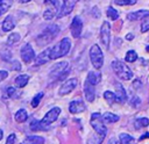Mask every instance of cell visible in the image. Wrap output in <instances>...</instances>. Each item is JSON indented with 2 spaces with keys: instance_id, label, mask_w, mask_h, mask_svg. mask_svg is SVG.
Listing matches in <instances>:
<instances>
[{
  "instance_id": "cell-44",
  "label": "cell",
  "mask_w": 149,
  "mask_h": 144,
  "mask_svg": "<svg viewBox=\"0 0 149 144\" xmlns=\"http://www.w3.org/2000/svg\"><path fill=\"white\" fill-rule=\"evenodd\" d=\"M30 0H19V2L20 3H27V2H29Z\"/></svg>"
},
{
  "instance_id": "cell-9",
  "label": "cell",
  "mask_w": 149,
  "mask_h": 144,
  "mask_svg": "<svg viewBox=\"0 0 149 144\" xmlns=\"http://www.w3.org/2000/svg\"><path fill=\"white\" fill-rule=\"evenodd\" d=\"M20 55H21L22 60H23L24 63H27V64L35 59V52H34V49H33V46H31L29 43L24 44V45L21 48Z\"/></svg>"
},
{
  "instance_id": "cell-1",
  "label": "cell",
  "mask_w": 149,
  "mask_h": 144,
  "mask_svg": "<svg viewBox=\"0 0 149 144\" xmlns=\"http://www.w3.org/2000/svg\"><path fill=\"white\" fill-rule=\"evenodd\" d=\"M71 48V43L69 38H63L61 39L52 49H50V59H57L61 57H64L65 55L69 53Z\"/></svg>"
},
{
  "instance_id": "cell-41",
  "label": "cell",
  "mask_w": 149,
  "mask_h": 144,
  "mask_svg": "<svg viewBox=\"0 0 149 144\" xmlns=\"http://www.w3.org/2000/svg\"><path fill=\"white\" fill-rule=\"evenodd\" d=\"M108 144H120V142H119V141H116L115 138H111V139H109V142H108Z\"/></svg>"
},
{
  "instance_id": "cell-25",
  "label": "cell",
  "mask_w": 149,
  "mask_h": 144,
  "mask_svg": "<svg viewBox=\"0 0 149 144\" xmlns=\"http://www.w3.org/2000/svg\"><path fill=\"white\" fill-rule=\"evenodd\" d=\"M119 142L120 144H134V137L128 134H120L119 135Z\"/></svg>"
},
{
  "instance_id": "cell-45",
  "label": "cell",
  "mask_w": 149,
  "mask_h": 144,
  "mask_svg": "<svg viewBox=\"0 0 149 144\" xmlns=\"http://www.w3.org/2000/svg\"><path fill=\"white\" fill-rule=\"evenodd\" d=\"M2 136H3V134H2V130H0V139L2 138Z\"/></svg>"
},
{
  "instance_id": "cell-6",
  "label": "cell",
  "mask_w": 149,
  "mask_h": 144,
  "mask_svg": "<svg viewBox=\"0 0 149 144\" xmlns=\"http://www.w3.org/2000/svg\"><path fill=\"white\" fill-rule=\"evenodd\" d=\"M68 62H59L57 63L56 65L52 66V70L50 72V77L51 78H56L57 80H63L68 73H69V70H68Z\"/></svg>"
},
{
  "instance_id": "cell-37",
  "label": "cell",
  "mask_w": 149,
  "mask_h": 144,
  "mask_svg": "<svg viewBox=\"0 0 149 144\" xmlns=\"http://www.w3.org/2000/svg\"><path fill=\"white\" fill-rule=\"evenodd\" d=\"M15 139H16V136H15L14 134H10V135L7 137L6 144H14V143H15Z\"/></svg>"
},
{
  "instance_id": "cell-35",
  "label": "cell",
  "mask_w": 149,
  "mask_h": 144,
  "mask_svg": "<svg viewBox=\"0 0 149 144\" xmlns=\"http://www.w3.org/2000/svg\"><path fill=\"white\" fill-rule=\"evenodd\" d=\"M30 129L34 130V131H37V130H41L42 127L40 124V121H36V120H33L31 123H30Z\"/></svg>"
},
{
  "instance_id": "cell-26",
  "label": "cell",
  "mask_w": 149,
  "mask_h": 144,
  "mask_svg": "<svg viewBox=\"0 0 149 144\" xmlns=\"http://www.w3.org/2000/svg\"><path fill=\"white\" fill-rule=\"evenodd\" d=\"M149 125V120L147 117H141V118H137L135 120L134 122V127L135 129H141L143 127H148Z\"/></svg>"
},
{
  "instance_id": "cell-33",
  "label": "cell",
  "mask_w": 149,
  "mask_h": 144,
  "mask_svg": "<svg viewBox=\"0 0 149 144\" xmlns=\"http://www.w3.org/2000/svg\"><path fill=\"white\" fill-rule=\"evenodd\" d=\"M56 14H57V13H56L55 10H52V9H45V12H44V14H43V17H44L45 20H51V19L55 17Z\"/></svg>"
},
{
  "instance_id": "cell-4",
  "label": "cell",
  "mask_w": 149,
  "mask_h": 144,
  "mask_svg": "<svg viewBox=\"0 0 149 144\" xmlns=\"http://www.w3.org/2000/svg\"><path fill=\"white\" fill-rule=\"evenodd\" d=\"M90 58H91V63L93 65V67H95L97 70L101 69L104 65V55L101 49L99 48L98 44H93L90 48Z\"/></svg>"
},
{
  "instance_id": "cell-28",
  "label": "cell",
  "mask_w": 149,
  "mask_h": 144,
  "mask_svg": "<svg viewBox=\"0 0 149 144\" xmlns=\"http://www.w3.org/2000/svg\"><path fill=\"white\" fill-rule=\"evenodd\" d=\"M20 38H21L20 34H17V33H12V34L8 36V38H7V44H8V45H13V44L17 43V42L20 41Z\"/></svg>"
},
{
  "instance_id": "cell-30",
  "label": "cell",
  "mask_w": 149,
  "mask_h": 144,
  "mask_svg": "<svg viewBox=\"0 0 149 144\" xmlns=\"http://www.w3.org/2000/svg\"><path fill=\"white\" fill-rule=\"evenodd\" d=\"M106 14H107V16H108L112 21H115V20L119 17V12H118V10H115L113 7H108V8H107Z\"/></svg>"
},
{
  "instance_id": "cell-12",
  "label": "cell",
  "mask_w": 149,
  "mask_h": 144,
  "mask_svg": "<svg viewBox=\"0 0 149 144\" xmlns=\"http://www.w3.org/2000/svg\"><path fill=\"white\" fill-rule=\"evenodd\" d=\"M74 5H76V0H64L63 6H62V8L59 9V12L57 14V17L69 15L72 12V9L74 8Z\"/></svg>"
},
{
  "instance_id": "cell-10",
  "label": "cell",
  "mask_w": 149,
  "mask_h": 144,
  "mask_svg": "<svg viewBox=\"0 0 149 144\" xmlns=\"http://www.w3.org/2000/svg\"><path fill=\"white\" fill-rule=\"evenodd\" d=\"M78 85V80L76 78H71L69 80H66L61 87H59V91H58V94L59 95H66L69 93H71Z\"/></svg>"
},
{
  "instance_id": "cell-17",
  "label": "cell",
  "mask_w": 149,
  "mask_h": 144,
  "mask_svg": "<svg viewBox=\"0 0 149 144\" xmlns=\"http://www.w3.org/2000/svg\"><path fill=\"white\" fill-rule=\"evenodd\" d=\"M149 16V10H146V9H142V10H136V12H132L127 15V19L130 20V21H136V20H140V19H144Z\"/></svg>"
},
{
  "instance_id": "cell-42",
  "label": "cell",
  "mask_w": 149,
  "mask_h": 144,
  "mask_svg": "<svg viewBox=\"0 0 149 144\" xmlns=\"http://www.w3.org/2000/svg\"><path fill=\"white\" fill-rule=\"evenodd\" d=\"M126 38H127L128 41H132V39L134 38V35H133V34H127V35H126Z\"/></svg>"
},
{
  "instance_id": "cell-19",
  "label": "cell",
  "mask_w": 149,
  "mask_h": 144,
  "mask_svg": "<svg viewBox=\"0 0 149 144\" xmlns=\"http://www.w3.org/2000/svg\"><path fill=\"white\" fill-rule=\"evenodd\" d=\"M14 27H15L14 20H13V17H12L10 15H8V16L3 20V22H2V30H3V31H10V30L14 29Z\"/></svg>"
},
{
  "instance_id": "cell-27",
  "label": "cell",
  "mask_w": 149,
  "mask_h": 144,
  "mask_svg": "<svg viewBox=\"0 0 149 144\" xmlns=\"http://www.w3.org/2000/svg\"><path fill=\"white\" fill-rule=\"evenodd\" d=\"M12 1L13 0H0V15L9 9V7L12 6Z\"/></svg>"
},
{
  "instance_id": "cell-11",
  "label": "cell",
  "mask_w": 149,
  "mask_h": 144,
  "mask_svg": "<svg viewBox=\"0 0 149 144\" xmlns=\"http://www.w3.org/2000/svg\"><path fill=\"white\" fill-rule=\"evenodd\" d=\"M71 35L74 37V38H78L81 34V30H83V21L80 20L79 16H76L72 22H71Z\"/></svg>"
},
{
  "instance_id": "cell-20",
  "label": "cell",
  "mask_w": 149,
  "mask_h": 144,
  "mask_svg": "<svg viewBox=\"0 0 149 144\" xmlns=\"http://www.w3.org/2000/svg\"><path fill=\"white\" fill-rule=\"evenodd\" d=\"M63 2H64V0H44V3L45 5H50L52 7V10H55L57 14H58L59 9L62 8Z\"/></svg>"
},
{
  "instance_id": "cell-34",
  "label": "cell",
  "mask_w": 149,
  "mask_h": 144,
  "mask_svg": "<svg viewBox=\"0 0 149 144\" xmlns=\"http://www.w3.org/2000/svg\"><path fill=\"white\" fill-rule=\"evenodd\" d=\"M148 30H149V16L144 17V20L141 23V31L142 33H146Z\"/></svg>"
},
{
  "instance_id": "cell-13",
  "label": "cell",
  "mask_w": 149,
  "mask_h": 144,
  "mask_svg": "<svg viewBox=\"0 0 149 144\" xmlns=\"http://www.w3.org/2000/svg\"><path fill=\"white\" fill-rule=\"evenodd\" d=\"M115 102L118 103H123L127 99V94H126V91L123 88V86L120 84V82H115Z\"/></svg>"
},
{
  "instance_id": "cell-7",
  "label": "cell",
  "mask_w": 149,
  "mask_h": 144,
  "mask_svg": "<svg viewBox=\"0 0 149 144\" xmlns=\"http://www.w3.org/2000/svg\"><path fill=\"white\" fill-rule=\"evenodd\" d=\"M59 114H61V108H59V107H54V108H51V109L44 115V117L40 121V124H41L42 129H45V128L49 127L51 123H54V122L58 118Z\"/></svg>"
},
{
  "instance_id": "cell-18",
  "label": "cell",
  "mask_w": 149,
  "mask_h": 144,
  "mask_svg": "<svg viewBox=\"0 0 149 144\" xmlns=\"http://www.w3.org/2000/svg\"><path fill=\"white\" fill-rule=\"evenodd\" d=\"M90 84H92L93 86L94 85H97V84H99L100 82V80H101V74H100V72H98V71H90L88 72V74H87V79H86Z\"/></svg>"
},
{
  "instance_id": "cell-39",
  "label": "cell",
  "mask_w": 149,
  "mask_h": 144,
  "mask_svg": "<svg viewBox=\"0 0 149 144\" xmlns=\"http://www.w3.org/2000/svg\"><path fill=\"white\" fill-rule=\"evenodd\" d=\"M8 77V72L7 71H0V81H2L3 79H6Z\"/></svg>"
},
{
  "instance_id": "cell-23",
  "label": "cell",
  "mask_w": 149,
  "mask_h": 144,
  "mask_svg": "<svg viewBox=\"0 0 149 144\" xmlns=\"http://www.w3.org/2000/svg\"><path fill=\"white\" fill-rule=\"evenodd\" d=\"M23 144H44V138L41 136H28Z\"/></svg>"
},
{
  "instance_id": "cell-32",
  "label": "cell",
  "mask_w": 149,
  "mask_h": 144,
  "mask_svg": "<svg viewBox=\"0 0 149 144\" xmlns=\"http://www.w3.org/2000/svg\"><path fill=\"white\" fill-rule=\"evenodd\" d=\"M43 92H40V93H37L34 98H33V100H31V107L33 108H36L37 106H38V103H40V101L42 100V98H43Z\"/></svg>"
},
{
  "instance_id": "cell-24",
  "label": "cell",
  "mask_w": 149,
  "mask_h": 144,
  "mask_svg": "<svg viewBox=\"0 0 149 144\" xmlns=\"http://www.w3.org/2000/svg\"><path fill=\"white\" fill-rule=\"evenodd\" d=\"M14 118H15V121H16L17 123H23V122L28 118V114H27V111H26L24 109H19V110L15 113Z\"/></svg>"
},
{
  "instance_id": "cell-47",
  "label": "cell",
  "mask_w": 149,
  "mask_h": 144,
  "mask_svg": "<svg viewBox=\"0 0 149 144\" xmlns=\"http://www.w3.org/2000/svg\"><path fill=\"white\" fill-rule=\"evenodd\" d=\"M22 144H23V143H22Z\"/></svg>"
},
{
  "instance_id": "cell-16",
  "label": "cell",
  "mask_w": 149,
  "mask_h": 144,
  "mask_svg": "<svg viewBox=\"0 0 149 144\" xmlns=\"http://www.w3.org/2000/svg\"><path fill=\"white\" fill-rule=\"evenodd\" d=\"M48 60H50V49H45L40 55H37V57H35V64L36 65H43Z\"/></svg>"
},
{
  "instance_id": "cell-38",
  "label": "cell",
  "mask_w": 149,
  "mask_h": 144,
  "mask_svg": "<svg viewBox=\"0 0 149 144\" xmlns=\"http://www.w3.org/2000/svg\"><path fill=\"white\" fill-rule=\"evenodd\" d=\"M7 94H8V96L13 98L14 94H15V88H14V87H8V88H7Z\"/></svg>"
},
{
  "instance_id": "cell-5",
  "label": "cell",
  "mask_w": 149,
  "mask_h": 144,
  "mask_svg": "<svg viewBox=\"0 0 149 144\" xmlns=\"http://www.w3.org/2000/svg\"><path fill=\"white\" fill-rule=\"evenodd\" d=\"M91 125L93 127V129L95 130V132L98 134V136L104 139L105 136H106V134H107V128L102 123L101 114H99V113H93L92 114V116H91Z\"/></svg>"
},
{
  "instance_id": "cell-46",
  "label": "cell",
  "mask_w": 149,
  "mask_h": 144,
  "mask_svg": "<svg viewBox=\"0 0 149 144\" xmlns=\"http://www.w3.org/2000/svg\"><path fill=\"white\" fill-rule=\"evenodd\" d=\"M147 51H148V52H149V45H148V46H147Z\"/></svg>"
},
{
  "instance_id": "cell-3",
  "label": "cell",
  "mask_w": 149,
  "mask_h": 144,
  "mask_svg": "<svg viewBox=\"0 0 149 144\" xmlns=\"http://www.w3.org/2000/svg\"><path fill=\"white\" fill-rule=\"evenodd\" d=\"M112 69L114 71V73L123 79V80H130L133 78V72L130 71V69L121 60H113L112 62Z\"/></svg>"
},
{
  "instance_id": "cell-36",
  "label": "cell",
  "mask_w": 149,
  "mask_h": 144,
  "mask_svg": "<svg viewBox=\"0 0 149 144\" xmlns=\"http://www.w3.org/2000/svg\"><path fill=\"white\" fill-rule=\"evenodd\" d=\"M114 2L119 6H125V5H134L136 0H115Z\"/></svg>"
},
{
  "instance_id": "cell-14",
  "label": "cell",
  "mask_w": 149,
  "mask_h": 144,
  "mask_svg": "<svg viewBox=\"0 0 149 144\" xmlns=\"http://www.w3.org/2000/svg\"><path fill=\"white\" fill-rule=\"evenodd\" d=\"M84 95L86 98V100L88 102H92L95 98V91H94V86L92 84H90L87 80L84 84Z\"/></svg>"
},
{
  "instance_id": "cell-22",
  "label": "cell",
  "mask_w": 149,
  "mask_h": 144,
  "mask_svg": "<svg viewBox=\"0 0 149 144\" xmlns=\"http://www.w3.org/2000/svg\"><path fill=\"white\" fill-rule=\"evenodd\" d=\"M101 118H102V122L105 123H114V122H118L120 117L113 113H105L104 115H101Z\"/></svg>"
},
{
  "instance_id": "cell-31",
  "label": "cell",
  "mask_w": 149,
  "mask_h": 144,
  "mask_svg": "<svg viewBox=\"0 0 149 144\" xmlns=\"http://www.w3.org/2000/svg\"><path fill=\"white\" fill-rule=\"evenodd\" d=\"M104 98H105V100L107 101V103H108L109 106H112V103L115 102V95H114V93L111 92V91H106V92L104 93Z\"/></svg>"
},
{
  "instance_id": "cell-21",
  "label": "cell",
  "mask_w": 149,
  "mask_h": 144,
  "mask_svg": "<svg viewBox=\"0 0 149 144\" xmlns=\"http://www.w3.org/2000/svg\"><path fill=\"white\" fill-rule=\"evenodd\" d=\"M29 81V75L28 74H20L15 78V85L17 87H24Z\"/></svg>"
},
{
  "instance_id": "cell-43",
  "label": "cell",
  "mask_w": 149,
  "mask_h": 144,
  "mask_svg": "<svg viewBox=\"0 0 149 144\" xmlns=\"http://www.w3.org/2000/svg\"><path fill=\"white\" fill-rule=\"evenodd\" d=\"M147 137H149V132H146L143 136H141V137H140V139H144V138H147Z\"/></svg>"
},
{
  "instance_id": "cell-2",
  "label": "cell",
  "mask_w": 149,
  "mask_h": 144,
  "mask_svg": "<svg viewBox=\"0 0 149 144\" xmlns=\"http://www.w3.org/2000/svg\"><path fill=\"white\" fill-rule=\"evenodd\" d=\"M58 33H59V27L56 24H51L43 30V33L36 38V42L38 45H45L49 42H51L57 36Z\"/></svg>"
},
{
  "instance_id": "cell-15",
  "label": "cell",
  "mask_w": 149,
  "mask_h": 144,
  "mask_svg": "<svg viewBox=\"0 0 149 144\" xmlns=\"http://www.w3.org/2000/svg\"><path fill=\"white\" fill-rule=\"evenodd\" d=\"M85 109H86V107H85L84 102H83V101H79V100H77V101H71L70 105H69V110H70V113H72V114L83 113Z\"/></svg>"
},
{
  "instance_id": "cell-29",
  "label": "cell",
  "mask_w": 149,
  "mask_h": 144,
  "mask_svg": "<svg viewBox=\"0 0 149 144\" xmlns=\"http://www.w3.org/2000/svg\"><path fill=\"white\" fill-rule=\"evenodd\" d=\"M125 59H126L127 63H134L137 59V53L134 50H129V51H127Z\"/></svg>"
},
{
  "instance_id": "cell-40",
  "label": "cell",
  "mask_w": 149,
  "mask_h": 144,
  "mask_svg": "<svg viewBox=\"0 0 149 144\" xmlns=\"http://www.w3.org/2000/svg\"><path fill=\"white\" fill-rule=\"evenodd\" d=\"M13 69L16 70V71H20V70H21V65H20V63L16 62V60H14V62H13Z\"/></svg>"
},
{
  "instance_id": "cell-8",
  "label": "cell",
  "mask_w": 149,
  "mask_h": 144,
  "mask_svg": "<svg viewBox=\"0 0 149 144\" xmlns=\"http://www.w3.org/2000/svg\"><path fill=\"white\" fill-rule=\"evenodd\" d=\"M100 41L105 49L109 48L111 43V24L108 21H104L100 28Z\"/></svg>"
}]
</instances>
